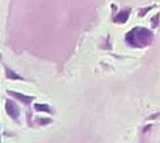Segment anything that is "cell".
Returning <instances> with one entry per match:
<instances>
[{
	"mask_svg": "<svg viewBox=\"0 0 160 143\" xmlns=\"http://www.w3.org/2000/svg\"><path fill=\"white\" fill-rule=\"evenodd\" d=\"M129 15H130V11H123L121 13H118L117 16L114 17V21L116 22H119V24H125L129 19Z\"/></svg>",
	"mask_w": 160,
	"mask_h": 143,
	"instance_id": "cell-4",
	"label": "cell"
},
{
	"mask_svg": "<svg viewBox=\"0 0 160 143\" xmlns=\"http://www.w3.org/2000/svg\"><path fill=\"white\" fill-rule=\"evenodd\" d=\"M152 39H154V36L151 30L146 28H134L126 34V42L133 47H144L151 44Z\"/></svg>",
	"mask_w": 160,
	"mask_h": 143,
	"instance_id": "cell-1",
	"label": "cell"
},
{
	"mask_svg": "<svg viewBox=\"0 0 160 143\" xmlns=\"http://www.w3.org/2000/svg\"><path fill=\"white\" fill-rule=\"evenodd\" d=\"M5 110H7V113H8L12 118H15V119L19 118L20 110H19L17 105H16L13 101H11V100H7V101H5Z\"/></svg>",
	"mask_w": 160,
	"mask_h": 143,
	"instance_id": "cell-2",
	"label": "cell"
},
{
	"mask_svg": "<svg viewBox=\"0 0 160 143\" xmlns=\"http://www.w3.org/2000/svg\"><path fill=\"white\" fill-rule=\"evenodd\" d=\"M158 20H159V15H156L154 19H152V22H154V26L158 25Z\"/></svg>",
	"mask_w": 160,
	"mask_h": 143,
	"instance_id": "cell-7",
	"label": "cell"
},
{
	"mask_svg": "<svg viewBox=\"0 0 160 143\" xmlns=\"http://www.w3.org/2000/svg\"><path fill=\"white\" fill-rule=\"evenodd\" d=\"M34 108H36V110H42V112H49V113L51 112V109H50L47 105H43V104H36Z\"/></svg>",
	"mask_w": 160,
	"mask_h": 143,
	"instance_id": "cell-6",
	"label": "cell"
},
{
	"mask_svg": "<svg viewBox=\"0 0 160 143\" xmlns=\"http://www.w3.org/2000/svg\"><path fill=\"white\" fill-rule=\"evenodd\" d=\"M8 93L11 95V96H13V97L21 100V101L24 102V104H26V105L30 104V102L33 101V99H34V97H32V96H25V95H22V93H19V92H12V91H9Z\"/></svg>",
	"mask_w": 160,
	"mask_h": 143,
	"instance_id": "cell-3",
	"label": "cell"
},
{
	"mask_svg": "<svg viewBox=\"0 0 160 143\" xmlns=\"http://www.w3.org/2000/svg\"><path fill=\"white\" fill-rule=\"evenodd\" d=\"M5 68V74H7V78H9V79H19V80H22V78L21 76H19L17 74H15V72H12L11 70H9L8 67H4Z\"/></svg>",
	"mask_w": 160,
	"mask_h": 143,
	"instance_id": "cell-5",
	"label": "cell"
}]
</instances>
